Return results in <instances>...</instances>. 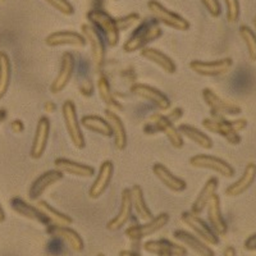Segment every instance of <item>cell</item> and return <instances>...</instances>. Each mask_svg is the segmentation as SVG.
I'll use <instances>...</instances> for the list:
<instances>
[{
	"mask_svg": "<svg viewBox=\"0 0 256 256\" xmlns=\"http://www.w3.org/2000/svg\"><path fill=\"white\" fill-rule=\"evenodd\" d=\"M96 256H105V255H102V254H99V255H96Z\"/></svg>",
	"mask_w": 256,
	"mask_h": 256,
	"instance_id": "obj_53",
	"label": "cell"
},
{
	"mask_svg": "<svg viewBox=\"0 0 256 256\" xmlns=\"http://www.w3.org/2000/svg\"><path fill=\"white\" fill-rule=\"evenodd\" d=\"M81 34L86 40V45L90 46L91 58L96 70H100L104 66L105 56H106V46L105 40L98 30L90 24H84L81 26Z\"/></svg>",
	"mask_w": 256,
	"mask_h": 256,
	"instance_id": "obj_7",
	"label": "cell"
},
{
	"mask_svg": "<svg viewBox=\"0 0 256 256\" xmlns=\"http://www.w3.org/2000/svg\"><path fill=\"white\" fill-rule=\"evenodd\" d=\"M219 186V180L216 177H210L202 186V188L200 190V192L196 196L195 201L192 202L191 210L190 212L196 214V216H200L201 212H204L208 206V202H209L210 198H212L214 194H216V190Z\"/></svg>",
	"mask_w": 256,
	"mask_h": 256,
	"instance_id": "obj_29",
	"label": "cell"
},
{
	"mask_svg": "<svg viewBox=\"0 0 256 256\" xmlns=\"http://www.w3.org/2000/svg\"><path fill=\"white\" fill-rule=\"evenodd\" d=\"M6 116H8V112L3 108L0 109V123H3L6 120Z\"/></svg>",
	"mask_w": 256,
	"mask_h": 256,
	"instance_id": "obj_49",
	"label": "cell"
},
{
	"mask_svg": "<svg viewBox=\"0 0 256 256\" xmlns=\"http://www.w3.org/2000/svg\"><path fill=\"white\" fill-rule=\"evenodd\" d=\"M50 136V120L48 116H42L38 118V124H36L35 134L32 140L31 150H30V156L34 160H38L44 156L46 152L48 142H49Z\"/></svg>",
	"mask_w": 256,
	"mask_h": 256,
	"instance_id": "obj_15",
	"label": "cell"
},
{
	"mask_svg": "<svg viewBox=\"0 0 256 256\" xmlns=\"http://www.w3.org/2000/svg\"><path fill=\"white\" fill-rule=\"evenodd\" d=\"M148 9L158 24H164L169 28L177 30V31H188L191 27L186 18L164 6L158 0H148Z\"/></svg>",
	"mask_w": 256,
	"mask_h": 256,
	"instance_id": "obj_5",
	"label": "cell"
},
{
	"mask_svg": "<svg viewBox=\"0 0 256 256\" xmlns=\"http://www.w3.org/2000/svg\"><path fill=\"white\" fill-rule=\"evenodd\" d=\"M120 256H140L138 254H136L134 251H130V250H122L120 252Z\"/></svg>",
	"mask_w": 256,
	"mask_h": 256,
	"instance_id": "obj_48",
	"label": "cell"
},
{
	"mask_svg": "<svg viewBox=\"0 0 256 256\" xmlns=\"http://www.w3.org/2000/svg\"><path fill=\"white\" fill-rule=\"evenodd\" d=\"M223 256H237L236 250H234V248H232V246H228V248H224Z\"/></svg>",
	"mask_w": 256,
	"mask_h": 256,
	"instance_id": "obj_47",
	"label": "cell"
},
{
	"mask_svg": "<svg viewBox=\"0 0 256 256\" xmlns=\"http://www.w3.org/2000/svg\"><path fill=\"white\" fill-rule=\"evenodd\" d=\"M131 191V201H132V209L136 212V214L140 216L142 220H150L154 218L152 210L148 208V202L145 200V195H144L142 187L140 184H134L130 188Z\"/></svg>",
	"mask_w": 256,
	"mask_h": 256,
	"instance_id": "obj_32",
	"label": "cell"
},
{
	"mask_svg": "<svg viewBox=\"0 0 256 256\" xmlns=\"http://www.w3.org/2000/svg\"><path fill=\"white\" fill-rule=\"evenodd\" d=\"M116 24L120 32L127 31V30L141 24V16L137 14V13H130V14H126L123 17L116 18Z\"/></svg>",
	"mask_w": 256,
	"mask_h": 256,
	"instance_id": "obj_38",
	"label": "cell"
},
{
	"mask_svg": "<svg viewBox=\"0 0 256 256\" xmlns=\"http://www.w3.org/2000/svg\"><path fill=\"white\" fill-rule=\"evenodd\" d=\"M159 256H172V255H169V254H160Z\"/></svg>",
	"mask_w": 256,
	"mask_h": 256,
	"instance_id": "obj_52",
	"label": "cell"
},
{
	"mask_svg": "<svg viewBox=\"0 0 256 256\" xmlns=\"http://www.w3.org/2000/svg\"><path fill=\"white\" fill-rule=\"evenodd\" d=\"M64 178V173H62L58 169H50L48 172L42 173L38 176L34 182L31 184L28 190V198L30 200L38 201L41 196L44 195L49 187L54 186L56 184L60 182Z\"/></svg>",
	"mask_w": 256,
	"mask_h": 256,
	"instance_id": "obj_16",
	"label": "cell"
},
{
	"mask_svg": "<svg viewBox=\"0 0 256 256\" xmlns=\"http://www.w3.org/2000/svg\"><path fill=\"white\" fill-rule=\"evenodd\" d=\"M86 18L88 20V24H92L102 34V36L105 40V44L110 48H116L118 45L120 32L116 24V18L112 17L105 10L96 8L88 10Z\"/></svg>",
	"mask_w": 256,
	"mask_h": 256,
	"instance_id": "obj_3",
	"label": "cell"
},
{
	"mask_svg": "<svg viewBox=\"0 0 256 256\" xmlns=\"http://www.w3.org/2000/svg\"><path fill=\"white\" fill-rule=\"evenodd\" d=\"M132 210L134 209H132L131 191L130 188H123L122 194H120V210L116 212V216L106 223V230L110 232H116L123 228V226L131 218Z\"/></svg>",
	"mask_w": 256,
	"mask_h": 256,
	"instance_id": "obj_20",
	"label": "cell"
},
{
	"mask_svg": "<svg viewBox=\"0 0 256 256\" xmlns=\"http://www.w3.org/2000/svg\"><path fill=\"white\" fill-rule=\"evenodd\" d=\"M208 212V220L212 230L216 233L218 237H223L227 234L228 226L224 219L223 212H222V202L220 196L218 194H214L212 198L208 202V206L205 209Z\"/></svg>",
	"mask_w": 256,
	"mask_h": 256,
	"instance_id": "obj_17",
	"label": "cell"
},
{
	"mask_svg": "<svg viewBox=\"0 0 256 256\" xmlns=\"http://www.w3.org/2000/svg\"><path fill=\"white\" fill-rule=\"evenodd\" d=\"M54 166L64 174L74 176V177L78 178H91L95 174V168L94 166L78 163V162L67 159V158H56L54 160Z\"/></svg>",
	"mask_w": 256,
	"mask_h": 256,
	"instance_id": "obj_23",
	"label": "cell"
},
{
	"mask_svg": "<svg viewBox=\"0 0 256 256\" xmlns=\"http://www.w3.org/2000/svg\"><path fill=\"white\" fill-rule=\"evenodd\" d=\"M162 35H163V30L156 20H148L138 24L134 34L126 40V42L123 44V50L128 54L141 52L142 49L148 48V44H152V41L162 38Z\"/></svg>",
	"mask_w": 256,
	"mask_h": 256,
	"instance_id": "obj_2",
	"label": "cell"
},
{
	"mask_svg": "<svg viewBox=\"0 0 256 256\" xmlns=\"http://www.w3.org/2000/svg\"><path fill=\"white\" fill-rule=\"evenodd\" d=\"M46 233L52 234L56 238L63 240L64 242H67L68 246L73 251H76V252H82L84 251V240H82V237L80 236L76 230L70 228V226H54V224L50 226L49 224V228H48Z\"/></svg>",
	"mask_w": 256,
	"mask_h": 256,
	"instance_id": "obj_24",
	"label": "cell"
},
{
	"mask_svg": "<svg viewBox=\"0 0 256 256\" xmlns=\"http://www.w3.org/2000/svg\"><path fill=\"white\" fill-rule=\"evenodd\" d=\"M45 44L50 48L58 46H72V48H84L86 46V40L84 35L76 31H56L52 32L45 38Z\"/></svg>",
	"mask_w": 256,
	"mask_h": 256,
	"instance_id": "obj_18",
	"label": "cell"
},
{
	"mask_svg": "<svg viewBox=\"0 0 256 256\" xmlns=\"http://www.w3.org/2000/svg\"><path fill=\"white\" fill-rule=\"evenodd\" d=\"M180 220L184 222L190 230H194V233H195L198 238L202 240V241H204L205 244H209V246L210 244H212V246H216V244H219V237L216 236V233L212 230V227H210L206 222L202 220L200 216L194 214V212H182Z\"/></svg>",
	"mask_w": 256,
	"mask_h": 256,
	"instance_id": "obj_11",
	"label": "cell"
},
{
	"mask_svg": "<svg viewBox=\"0 0 256 256\" xmlns=\"http://www.w3.org/2000/svg\"><path fill=\"white\" fill-rule=\"evenodd\" d=\"M190 70L202 77H219L230 72L233 67L232 58H223L218 60H192L188 64Z\"/></svg>",
	"mask_w": 256,
	"mask_h": 256,
	"instance_id": "obj_9",
	"label": "cell"
},
{
	"mask_svg": "<svg viewBox=\"0 0 256 256\" xmlns=\"http://www.w3.org/2000/svg\"><path fill=\"white\" fill-rule=\"evenodd\" d=\"M96 90H98V94H99V98L102 99V102L108 106V109H110V110H120L122 109V105L116 99V96H114L113 91H112L110 84L106 80V77L100 76L98 78V81H96Z\"/></svg>",
	"mask_w": 256,
	"mask_h": 256,
	"instance_id": "obj_34",
	"label": "cell"
},
{
	"mask_svg": "<svg viewBox=\"0 0 256 256\" xmlns=\"http://www.w3.org/2000/svg\"><path fill=\"white\" fill-rule=\"evenodd\" d=\"M10 128H12V131L14 132V134H20V132L24 131V124L22 120H16L10 123Z\"/></svg>",
	"mask_w": 256,
	"mask_h": 256,
	"instance_id": "obj_44",
	"label": "cell"
},
{
	"mask_svg": "<svg viewBox=\"0 0 256 256\" xmlns=\"http://www.w3.org/2000/svg\"><path fill=\"white\" fill-rule=\"evenodd\" d=\"M238 34L244 41V46L248 49V58L252 62H256V34L248 24H241L238 28Z\"/></svg>",
	"mask_w": 256,
	"mask_h": 256,
	"instance_id": "obj_37",
	"label": "cell"
},
{
	"mask_svg": "<svg viewBox=\"0 0 256 256\" xmlns=\"http://www.w3.org/2000/svg\"><path fill=\"white\" fill-rule=\"evenodd\" d=\"M10 80H12L10 58L6 52H0V100L8 92Z\"/></svg>",
	"mask_w": 256,
	"mask_h": 256,
	"instance_id": "obj_36",
	"label": "cell"
},
{
	"mask_svg": "<svg viewBox=\"0 0 256 256\" xmlns=\"http://www.w3.org/2000/svg\"><path fill=\"white\" fill-rule=\"evenodd\" d=\"M81 126L88 131L98 134L100 136L104 137H112V127L109 122L105 120V116H96V114H88V116H84L80 120Z\"/></svg>",
	"mask_w": 256,
	"mask_h": 256,
	"instance_id": "obj_33",
	"label": "cell"
},
{
	"mask_svg": "<svg viewBox=\"0 0 256 256\" xmlns=\"http://www.w3.org/2000/svg\"><path fill=\"white\" fill-rule=\"evenodd\" d=\"M140 52L144 59L154 63L155 66H158L160 70H164L168 74H174L177 72V66H176L174 60L169 56H166V52H162V50L148 46L141 50Z\"/></svg>",
	"mask_w": 256,
	"mask_h": 256,
	"instance_id": "obj_27",
	"label": "cell"
},
{
	"mask_svg": "<svg viewBox=\"0 0 256 256\" xmlns=\"http://www.w3.org/2000/svg\"><path fill=\"white\" fill-rule=\"evenodd\" d=\"M145 251L150 254H169L172 256H186L187 250L186 248L180 246V244L170 242L168 240H152V241H146L144 244Z\"/></svg>",
	"mask_w": 256,
	"mask_h": 256,
	"instance_id": "obj_30",
	"label": "cell"
},
{
	"mask_svg": "<svg viewBox=\"0 0 256 256\" xmlns=\"http://www.w3.org/2000/svg\"><path fill=\"white\" fill-rule=\"evenodd\" d=\"M206 131L223 137L230 145H238L241 142L240 132L244 131L248 127V120L244 118L230 120L226 116H209L201 122Z\"/></svg>",
	"mask_w": 256,
	"mask_h": 256,
	"instance_id": "obj_1",
	"label": "cell"
},
{
	"mask_svg": "<svg viewBox=\"0 0 256 256\" xmlns=\"http://www.w3.org/2000/svg\"><path fill=\"white\" fill-rule=\"evenodd\" d=\"M200 2L212 17L218 18L222 14V6L219 0H200Z\"/></svg>",
	"mask_w": 256,
	"mask_h": 256,
	"instance_id": "obj_41",
	"label": "cell"
},
{
	"mask_svg": "<svg viewBox=\"0 0 256 256\" xmlns=\"http://www.w3.org/2000/svg\"><path fill=\"white\" fill-rule=\"evenodd\" d=\"M36 206L40 210L52 224L54 226H70L73 223V219L70 216H68L67 214L59 212L56 208H52V205L48 204L46 201L44 200H38L36 202Z\"/></svg>",
	"mask_w": 256,
	"mask_h": 256,
	"instance_id": "obj_35",
	"label": "cell"
},
{
	"mask_svg": "<svg viewBox=\"0 0 256 256\" xmlns=\"http://www.w3.org/2000/svg\"><path fill=\"white\" fill-rule=\"evenodd\" d=\"M244 248L248 251H256V233L251 234L244 244Z\"/></svg>",
	"mask_w": 256,
	"mask_h": 256,
	"instance_id": "obj_43",
	"label": "cell"
},
{
	"mask_svg": "<svg viewBox=\"0 0 256 256\" xmlns=\"http://www.w3.org/2000/svg\"><path fill=\"white\" fill-rule=\"evenodd\" d=\"M169 222V214L166 212H160L159 216H154L152 219L146 222L145 224H136V226H131L126 230L124 234L132 241H138L145 237L154 234L158 230H160L163 227H166V223Z\"/></svg>",
	"mask_w": 256,
	"mask_h": 256,
	"instance_id": "obj_13",
	"label": "cell"
},
{
	"mask_svg": "<svg viewBox=\"0 0 256 256\" xmlns=\"http://www.w3.org/2000/svg\"><path fill=\"white\" fill-rule=\"evenodd\" d=\"M56 241H58V240H52V244H49V250H50V252H52V254H58V252H60V250H62V248H60V242H56Z\"/></svg>",
	"mask_w": 256,
	"mask_h": 256,
	"instance_id": "obj_45",
	"label": "cell"
},
{
	"mask_svg": "<svg viewBox=\"0 0 256 256\" xmlns=\"http://www.w3.org/2000/svg\"><path fill=\"white\" fill-rule=\"evenodd\" d=\"M252 24H254V32L256 34V16L254 17V20H252Z\"/></svg>",
	"mask_w": 256,
	"mask_h": 256,
	"instance_id": "obj_51",
	"label": "cell"
},
{
	"mask_svg": "<svg viewBox=\"0 0 256 256\" xmlns=\"http://www.w3.org/2000/svg\"><path fill=\"white\" fill-rule=\"evenodd\" d=\"M104 116L105 120H108L112 127V137L114 138V146L118 152H123L128 145L127 130H126L124 123L120 120V116L110 109H105Z\"/></svg>",
	"mask_w": 256,
	"mask_h": 256,
	"instance_id": "obj_22",
	"label": "cell"
},
{
	"mask_svg": "<svg viewBox=\"0 0 256 256\" xmlns=\"http://www.w3.org/2000/svg\"></svg>",
	"mask_w": 256,
	"mask_h": 256,
	"instance_id": "obj_55",
	"label": "cell"
},
{
	"mask_svg": "<svg viewBox=\"0 0 256 256\" xmlns=\"http://www.w3.org/2000/svg\"><path fill=\"white\" fill-rule=\"evenodd\" d=\"M177 128L182 136L188 138L190 141H192V142L196 144L198 146H200L201 148L209 150V148H212V145H214L212 137H210L209 134H205L204 131H201L200 128L195 127V126L184 123V124L178 126Z\"/></svg>",
	"mask_w": 256,
	"mask_h": 256,
	"instance_id": "obj_31",
	"label": "cell"
},
{
	"mask_svg": "<svg viewBox=\"0 0 256 256\" xmlns=\"http://www.w3.org/2000/svg\"><path fill=\"white\" fill-rule=\"evenodd\" d=\"M148 126L154 128V132H162L174 148H184V136L178 131V128L176 127L174 123L170 122L166 116L154 114V116H150Z\"/></svg>",
	"mask_w": 256,
	"mask_h": 256,
	"instance_id": "obj_12",
	"label": "cell"
},
{
	"mask_svg": "<svg viewBox=\"0 0 256 256\" xmlns=\"http://www.w3.org/2000/svg\"><path fill=\"white\" fill-rule=\"evenodd\" d=\"M227 9V22L230 24H234L238 22L240 16H241V6H240V0H223Z\"/></svg>",
	"mask_w": 256,
	"mask_h": 256,
	"instance_id": "obj_39",
	"label": "cell"
},
{
	"mask_svg": "<svg viewBox=\"0 0 256 256\" xmlns=\"http://www.w3.org/2000/svg\"><path fill=\"white\" fill-rule=\"evenodd\" d=\"M114 173V166L113 162L110 160H105L102 162V166H99V172L96 174L95 180H94L92 184H91L90 190H88V198L96 200L108 190L109 184L112 182Z\"/></svg>",
	"mask_w": 256,
	"mask_h": 256,
	"instance_id": "obj_19",
	"label": "cell"
},
{
	"mask_svg": "<svg viewBox=\"0 0 256 256\" xmlns=\"http://www.w3.org/2000/svg\"><path fill=\"white\" fill-rule=\"evenodd\" d=\"M10 206L14 210L17 214H20V216L24 218L30 219V220L38 222L40 224H44V226H49L50 222L46 216L38 209V206H34V205L28 204L27 201H24V198H10Z\"/></svg>",
	"mask_w": 256,
	"mask_h": 256,
	"instance_id": "obj_28",
	"label": "cell"
},
{
	"mask_svg": "<svg viewBox=\"0 0 256 256\" xmlns=\"http://www.w3.org/2000/svg\"><path fill=\"white\" fill-rule=\"evenodd\" d=\"M131 92L141 98V99L148 102L150 104L154 105L155 108L162 112L169 110L170 106H172V102H170L168 96L163 91H160L159 88L150 86V84L137 82V84H134L131 86Z\"/></svg>",
	"mask_w": 256,
	"mask_h": 256,
	"instance_id": "obj_10",
	"label": "cell"
},
{
	"mask_svg": "<svg viewBox=\"0 0 256 256\" xmlns=\"http://www.w3.org/2000/svg\"><path fill=\"white\" fill-rule=\"evenodd\" d=\"M169 118V120L173 123H176L177 120H180L182 116H184V109L182 108H173L170 109V113L166 116Z\"/></svg>",
	"mask_w": 256,
	"mask_h": 256,
	"instance_id": "obj_42",
	"label": "cell"
},
{
	"mask_svg": "<svg viewBox=\"0 0 256 256\" xmlns=\"http://www.w3.org/2000/svg\"><path fill=\"white\" fill-rule=\"evenodd\" d=\"M56 104H54V102H48L46 104H45V108H44V110L48 114L49 113H54V112H56Z\"/></svg>",
	"mask_w": 256,
	"mask_h": 256,
	"instance_id": "obj_46",
	"label": "cell"
},
{
	"mask_svg": "<svg viewBox=\"0 0 256 256\" xmlns=\"http://www.w3.org/2000/svg\"><path fill=\"white\" fill-rule=\"evenodd\" d=\"M256 180V164L255 163H248L244 169V173L241 174V177L233 182L232 184L226 188L224 194L228 198H237V196H241L242 194L248 191L251 186L254 184Z\"/></svg>",
	"mask_w": 256,
	"mask_h": 256,
	"instance_id": "obj_21",
	"label": "cell"
},
{
	"mask_svg": "<svg viewBox=\"0 0 256 256\" xmlns=\"http://www.w3.org/2000/svg\"><path fill=\"white\" fill-rule=\"evenodd\" d=\"M188 164L196 169L212 170L224 178H232L234 176V168L228 162L214 155L198 154L190 158Z\"/></svg>",
	"mask_w": 256,
	"mask_h": 256,
	"instance_id": "obj_8",
	"label": "cell"
},
{
	"mask_svg": "<svg viewBox=\"0 0 256 256\" xmlns=\"http://www.w3.org/2000/svg\"><path fill=\"white\" fill-rule=\"evenodd\" d=\"M62 116H63L66 131H67L70 142L78 150L84 148L86 140H84V132H82L81 122L78 120L76 104L72 100H66L63 102V105H62Z\"/></svg>",
	"mask_w": 256,
	"mask_h": 256,
	"instance_id": "obj_4",
	"label": "cell"
},
{
	"mask_svg": "<svg viewBox=\"0 0 256 256\" xmlns=\"http://www.w3.org/2000/svg\"><path fill=\"white\" fill-rule=\"evenodd\" d=\"M201 95L205 104L209 106L212 116H236L242 113V108L238 104L224 99L212 88H204Z\"/></svg>",
	"mask_w": 256,
	"mask_h": 256,
	"instance_id": "obj_6",
	"label": "cell"
},
{
	"mask_svg": "<svg viewBox=\"0 0 256 256\" xmlns=\"http://www.w3.org/2000/svg\"><path fill=\"white\" fill-rule=\"evenodd\" d=\"M173 236L177 241H180V244H184L186 248H191L195 254H198V256H216L214 251L212 250L209 244H205L202 240L198 238L196 234L194 233H190L188 230H178L173 233Z\"/></svg>",
	"mask_w": 256,
	"mask_h": 256,
	"instance_id": "obj_26",
	"label": "cell"
},
{
	"mask_svg": "<svg viewBox=\"0 0 256 256\" xmlns=\"http://www.w3.org/2000/svg\"><path fill=\"white\" fill-rule=\"evenodd\" d=\"M45 3L49 4L52 8L58 10L63 16L70 17V16L74 14V6H72L70 0H45Z\"/></svg>",
	"mask_w": 256,
	"mask_h": 256,
	"instance_id": "obj_40",
	"label": "cell"
},
{
	"mask_svg": "<svg viewBox=\"0 0 256 256\" xmlns=\"http://www.w3.org/2000/svg\"><path fill=\"white\" fill-rule=\"evenodd\" d=\"M4 220H6V212H4L2 204H0V223H3Z\"/></svg>",
	"mask_w": 256,
	"mask_h": 256,
	"instance_id": "obj_50",
	"label": "cell"
},
{
	"mask_svg": "<svg viewBox=\"0 0 256 256\" xmlns=\"http://www.w3.org/2000/svg\"><path fill=\"white\" fill-rule=\"evenodd\" d=\"M0 2H6V0H0Z\"/></svg>",
	"mask_w": 256,
	"mask_h": 256,
	"instance_id": "obj_54",
	"label": "cell"
},
{
	"mask_svg": "<svg viewBox=\"0 0 256 256\" xmlns=\"http://www.w3.org/2000/svg\"><path fill=\"white\" fill-rule=\"evenodd\" d=\"M74 68H76V59L73 56L72 52H66L62 56L60 60V68L56 74V77L52 80V84H50V92L54 95H58L62 91L66 90L68 84L70 82L74 73Z\"/></svg>",
	"mask_w": 256,
	"mask_h": 256,
	"instance_id": "obj_14",
	"label": "cell"
},
{
	"mask_svg": "<svg viewBox=\"0 0 256 256\" xmlns=\"http://www.w3.org/2000/svg\"><path fill=\"white\" fill-rule=\"evenodd\" d=\"M152 173H154L155 177H156L169 191L176 192V194H180V192L186 191V180L177 177L176 174H173L164 164L155 163L154 166H152Z\"/></svg>",
	"mask_w": 256,
	"mask_h": 256,
	"instance_id": "obj_25",
	"label": "cell"
}]
</instances>
